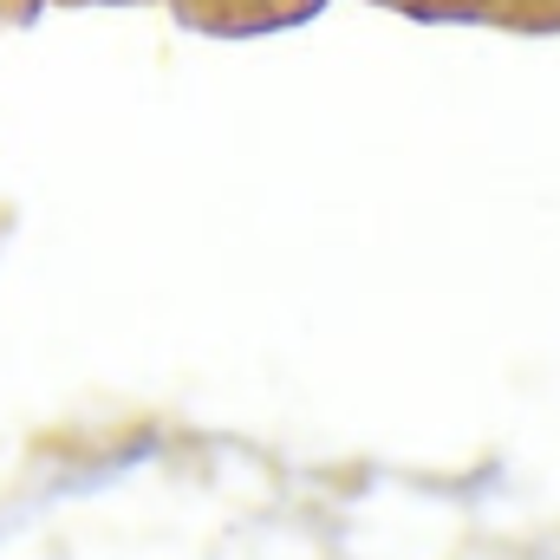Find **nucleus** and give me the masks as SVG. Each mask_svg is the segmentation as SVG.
Here are the masks:
<instances>
[]
</instances>
